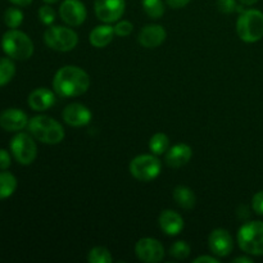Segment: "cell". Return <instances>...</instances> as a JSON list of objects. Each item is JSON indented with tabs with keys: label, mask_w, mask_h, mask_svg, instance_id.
Here are the masks:
<instances>
[{
	"label": "cell",
	"mask_w": 263,
	"mask_h": 263,
	"mask_svg": "<svg viewBox=\"0 0 263 263\" xmlns=\"http://www.w3.org/2000/svg\"><path fill=\"white\" fill-rule=\"evenodd\" d=\"M90 76L77 66H64L57 71L53 79V89L59 97L73 98L85 94L89 90Z\"/></svg>",
	"instance_id": "obj_1"
},
{
	"label": "cell",
	"mask_w": 263,
	"mask_h": 263,
	"mask_svg": "<svg viewBox=\"0 0 263 263\" xmlns=\"http://www.w3.org/2000/svg\"><path fill=\"white\" fill-rule=\"evenodd\" d=\"M28 131L40 143L57 145L64 139V130L61 123L49 116H35L28 121Z\"/></svg>",
	"instance_id": "obj_2"
},
{
	"label": "cell",
	"mask_w": 263,
	"mask_h": 263,
	"mask_svg": "<svg viewBox=\"0 0 263 263\" xmlns=\"http://www.w3.org/2000/svg\"><path fill=\"white\" fill-rule=\"evenodd\" d=\"M3 51L14 61H27L33 54V43L27 33L10 28L2 37Z\"/></svg>",
	"instance_id": "obj_3"
},
{
	"label": "cell",
	"mask_w": 263,
	"mask_h": 263,
	"mask_svg": "<svg viewBox=\"0 0 263 263\" xmlns=\"http://www.w3.org/2000/svg\"><path fill=\"white\" fill-rule=\"evenodd\" d=\"M236 33L244 43H257L263 37V13L261 10H244L236 21Z\"/></svg>",
	"instance_id": "obj_4"
},
{
	"label": "cell",
	"mask_w": 263,
	"mask_h": 263,
	"mask_svg": "<svg viewBox=\"0 0 263 263\" xmlns=\"http://www.w3.org/2000/svg\"><path fill=\"white\" fill-rule=\"evenodd\" d=\"M238 244L251 256H263V222L249 221L238 231Z\"/></svg>",
	"instance_id": "obj_5"
},
{
	"label": "cell",
	"mask_w": 263,
	"mask_h": 263,
	"mask_svg": "<svg viewBox=\"0 0 263 263\" xmlns=\"http://www.w3.org/2000/svg\"><path fill=\"white\" fill-rule=\"evenodd\" d=\"M44 41L55 51H71L79 43V36L72 28L66 26H50L44 32Z\"/></svg>",
	"instance_id": "obj_6"
},
{
	"label": "cell",
	"mask_w": 263,
	"mask_h": 263,
	"mask_svg": "<svg viewBox=\"0 0 263 263\" xmlns=\"http://www.w3.org/2000/svg\"><path fill=\"white\" fill-rule=\"evenodd\" d=\"M162 163L154 154H141L130 162V174L138 181H153L161 174Z\"/></svg>",
	"instance_id": "obj_7"
},
{
	"label": "cell",
	"mask_w": 263,
	"mask_h": 263,
	"mask_svg": "<svg viewBox=\"0 0 263 263\" xmlns=\"http://www.w3.org/2000/svg\"><path fill=\"white\" fill-rule=\"evenodd\" d=\"M31 134L18 133L10 141V151L15 161L23 166L33 163L37 157V145Z\"/></svg>",
	"instance_id": "obj_8"
},
{
	"label": "cell",
	"mask_w": 263,
	"mask_h": 263,
	"mask_svg": "<svg viewBox=\"0 0 263 263\" xmlns=\"http://www.w3.org/2000/svg\"><path fill=\"white\" fill-rule=\"evenodd\" d=\"M135 254L141 262L158 263L163 261L164 248L157 239L143 238L136 243Z\"/></svg>",
	"instance_id": "obj_9"
},
{
	"label": "cell",
	"mask_w": 263,
	"mask_h": 263,
	"mask_svg": "<svg viewBox=\"0 0 263 263\" xmlns=\"http://www.w3.org/2000/svg\"><path fill=\"white\" fill-rule=\"evenodd\" d=\"M125 0H95L94 9L98 20L104 23L117 22L125 13Z\"/></svg>",
	"instance_id": "obj_10"
},
{
	"label": "cell",
	"mask_w": 263,
	"mask_h": 263,
	"mask_svg": "<svg viewBox=\"0 0 263 263\" xmlns=\"http://www.w3.org/2000/svg\"><path fill=\"white\" fill-rule=\"evenodd\" d=\"M59 15L66 25L77 27L85 22L87 10L84 3L80 0H64L59 7Z\"/></svg>",
	"instance_id": "obj_11"
},
{
	"label": "cell",
	"mask_w": 263,
	"mask_h": 263,
	"mask_svg": "<svg viewBox=\"0 0 263 263\" xmlns=\"http://www.w3.org/2000/svg\"><path fill=\"white\" fill-rule=\"evenodd\" d=\"M208 246L215 256L228 257L234 249V239L225 229H216L208 238Z\"/></svg>",
	"instance_id": "obj_12"
},
{
	"label": "cell",
	"mask_w": 263,
	"mask_h": 263,
	"mask_svg": "<svg viewBox=\"0 0 263 263\" xmlns=\"http://www.w3.org/2000/svg\"><path fill=\"white\" fill-rule=\"evenodd\" d=\"M64 122L72 127H81V126H86L91 121V112L89 108L85 107L81 103H71L64 108L63 113Z\"/></svg>",
	"instance_id": "obj_13"
},
{
	"label": "cell",
	"mask_w": 263,
	"mask_h": 263,
	"mask_svg": "<svg viewBox=\"0 0 263 263\" xmlns=\"http://www.w3.org/2000/svg\"><path fill=\"white\" fill-rule=\"evenodd\" d=\"M28 125V117L18 108H8L0 113V127L9 133H20Z\"/></svg>",
	"instance_id": "obj_14"
},
{
	"label": "cell",
	"mask_w": 263,
	"mask_h": 263,
	"mask_svg": "<svg viewBox=\"0 0 263 263\" xmlns=\"http://www.w3.org/2000/svg\"><path fill=\"white\" fill-rule=\"evenodd\" d=\"M166 36L167 32L162 26L146 25L145 27L141 28V31L139 32L138 40L139 43H140V45H143L144 48L153 49L162 45L163 41L166 40Z\"/></svg>",
	"instance_id": "obj_15"
},
{
	"label": "cell",
	"mask_w": 263,
	"mask_h": 263,
	"mask_svg": "<svg viewBox=\"0 0 263 263\" xmlns=\"http://www.w3.org/2000/svg\"><path fill=\"white\" fill-rule=\"evenodd\" d=\"M27 103L32 110L44 112L55 104V94L48 87H37L28 95Z\"/></svg>",
	"instance_id": "obj_16"
},
{
	"label": "cell",
	"mask_w": 263,
	"mask_h": 263,
	"mask_svg": "<svg viewBox=\"0 0 263 263\" xmlns=\"http://www.w3.org/2000/svg\"><path fill=\"white\" fill-rule=\"evenodd\" d=\"M193 157V151L187 144L180 143L171 146L166 153V164L171 168H180L189 163Z\"/></svg>",
	"instance_id": "obj_17"
},
{
	"label": "cell",
	"mask_w": 263,
	"mask_h": 263,
	"mask_svg": "<svg viewBox=\"0 0 263 263\" xmlns=\"http://www.w3.org/2000/svg\"><path fill=\"white\" fill-rule=\"evenodd\" d=\"M159 228L164 234L170 236H176L184 229V218L181 215L172 210H166L159 215Z\"/></svg>",
	"instance_id": "obj_18"
},
{
	"label": "cell",
	"mask_w": 263,
	"mask_h": 263,
	"mask_svg": "<svg viewBox=\"0 0 263 263\" xmlns=\"http://www.w3.org/2000/svg\"><path fill=\"white\" fill-rule=\"evenodd\" d=\"M115 35V27L105 23V25H100L94 27V30L90 32L89 41L94 48H105V46H108L112 43Z\"/></svg>",
	"instance_id": "obj_19"
},
{
	"label": "cell",
	"mask_w": 263,
	"mask_h": 263,
	"mask_svg": "<svg viewBox=\"0 0 263 263\" xmlns=\"http://www.w3.org/2000/svg\"><path fill=\"white\" fill-rule=\"evenodd\" d=\"M172 195H174L175 202L179 207L184 208V210H192L195 207L197 197L190 187L185 186V185H179V186L175 187Z\"/></svg>",
	"instance_id": "obj_20"
},
{
	"label": "cell",
	"mask_w": 263,
	"mask_h": 263,
	"mask_svg": "<svg viewBox=\"0 0 263 263\" xmlns=\"http://www.w3.org/2000/svg\"><path fill=\"white\" fill-rule=\"evenodd\" d=\"M17 189V179L7 171L0 172V200L9 198Z\"/></svg>",
	"instance_id": "obj_21"
},
{
	"label": "cell",
	"mask_w": 263,
	"mask_h": 263,
	"mask_svg": "<svg viewBox=\"0 0 263 263\" xmlns=\"http://www.w3.org/2000/svg\"><path fill=\"white\" fill-rule=\"evenodd\" d=\"M149 149L154 156H162L166 154L170 149V139L166 134L157 133L149 140Z\"/></svg>",
	"instance_id": "obj_22"
},
{
	"label": "cell",
	"mask_w": 263,
	"mask_h": 263,
	"mask_svg": "<svg viewBox=\"0 0 263 263\" xmlns=\"http://www.w3.org/2000/svg\"><path fill=\"white\" fill-rule=\"evenodd\" d=\"M15 74V64L12 58H0V86L9 84Z\"/></svg>",
	"instance_id": "obj_23"
},
{
	"label": "cell",
	"mask_w": 263,
	"mask_h": 263,
	"mask_svg": "<svg viewBox=\"0 0 263 263\" xmlns=\"http://www.w3.org/2000/svg\"><path fill=\"white\" fill-rule=\"evenodd\" d=\"M143 8L146 15L153 20H159L164 14V4L162 0H143Z\"/></svg>",
	"instance_id": "obj_24"
},
{
	"label": "cell",
	"mask_w": 263,
	"mask_h": 263,
	"mask_svg": "<svg viewBox=\"0 0 263 263\" xmlns=\"http://www.w3.org/2000/svg\"><path fill=\"white\" fill-rule=\"evenodd\" d=\"M87 261L90 263H112L113 257L104 247H95L89 252Z\"/></svg>",
	"instance_id": "obj_25"
},
{
	"label": "cell",
	"mask_w": 263,
	"mask_h": 263,
	"mask_svg": "<svg viewBox=\"0 0 263 263\" xmlns=\"http://www.w3.org/2000/svg\"><path fill=\"white\" fill-rule=\"evenodd\" d=\"M23 13L18 8H8L4 12V23L9 28H17L22 25Z\"/></svg>",
	"instance_id": "obj_26"
},
{
	"label": "cell",
	"mask_w": 263,
	"mask_h": 263,
	"mask_svg": "<svg viewBox=\"0 0 263 263\" xmlns=\"http://www.w3.org/2000/svg\"><path fill=\"white\" fill-rule=\"evenodd\" d=\"M190 252H192V248H190L189 244L182 240L176 241L170 248V254L176 259H186L190 256Z\"/></svg>",
	"instance_id": "obj_27"
},
{
	"label": "cell",
	"mask_w": 263,
	"mask_h": 263,
	"mask_svg": "<svg viewBox=\"0 0 263 263\" xmlns=\"http://www.w3.org/2000/svg\"><path fill=\"white\" fill-rule=\"evenodd\" d=\"M39 18L46 26H50L55 21V10L50 7V4H45L39 9Z\"/></svg>",
	"instance_id": "obj_28"
},
{
	"label": "cell",
	"mask_w": 263,
	"mask_h": 263,
	"mask_svg": "<svg viewBox=\"0 0 263 263\" xmlns=\"http://www.w3.org/2000/svg\"><path fill=\"white\" fill-rule=\"evenodd\" d=\"M217 8L221 13H225V14H230V13L236 12V10H241L236 0H217Z\"/></svg>",
	"instance_id": "obj_29"
},
{
	"label": "cell",
	"mask_w": 263,
	"mask_h": 263,
	"mask_svg": "<svg viewBox=\"0 0 263 263\" xmlns=\"http://www.w3.org/2000/svg\"><path fill=\"white\" fill-rule=\"evenodd\" d=\"M134 30L133 23L128 22V21H121L117 25L115 26V33L121 37H126V36L130 35Z\"/></svg>",
	"instance_id": "obj_30"
},
{
	"label": "cell",
	"mask_w": 263,
	"mask_h": 263,
	"mask_svg": "<svg viewBox=\"0 0 263 263\" xmlns=\"http://www.w3.org/2000/svg\"><path fill=\"white\" fill-rule=\"evenodd\" d=\"M252 208L257 215L263 216V190L257 193L252 199Z\"/></svg>",
	"instance_id": "obj_31"
},
{
	"label": "cell",
	"mask_w": 263,
	"mask_h": 263,
	"mask_svg": "<svg viewBox=\"0 0 263 263\" xmlns=\"http://www.w3.org/2000/svg\"><path fill=\"white\" fill-rule=\"evenodd\" d=\"M12 164V158H10V154L8 153L5 149H0V170L5 171L8 170Z\"/></svg>",
	"instance_id": "obj_32"
},
{
	"label": "cell",
	"mask_w": 263,
	"mask_h": 263,
	"mask_svg": "<svg viewBox=\"0 0 263 263\" xmlns=\"http://www.w3.org/2000/svg\"><path fill=\"white\" fill-rule=\"evenodd\" d=\"M190 2H192V0H166L167 5L174 8V9H180V8L186 7Z\"/></svg>",
	"instance_id": "obj_33"
},
{
	"label": "cell",
	"mask_w": 263,
	"mask_h": 263,
	"mask_svg": "<svg viewBox=\"0 0 263 263\" xmlns=\"http://www.w3.org/2000/svg\"><path fill=\"white\" fill-rule=\"evenodd\" d=\"M193 263H220V259L211 256H200L198 258H195Z\"/></svg>",
	"instance_id": "obj_34"
},
{
	"label": "cell",
	"mask_w": 263,
	"mask_h": 263,
	"mask_svg": "<svg viewBox=\"0 0 263 263\" xmlns=\"http://www.w3.org/2000/svg\"><path fill=\"white\" fill-rule=\"evenodd\" d=\"M9 2L17 7H28V5L32 4L33 0H9Z\"/></svg>",
	"instance_id": "obj_35"
},
{
	"label": "cell",
	"mask_w": 263,
	"mask_h": 263,
	"mask_svg": "<svg viewBox=\"0 0 263 263\" xmlns=\"http://www.w3.org/2000/svg\"><path fill=\"white\" fill-rule=\"evenodd\" d=\"M233 263H253V259L249 257H238V258H234Z\"/></svg>",
	"instance_id": "obj_36"
},
{
	"label": "cell",
	"mask_w": 263,
	"mask_h": 263,
	"mask_svg": "<svg viewBox=\"0 0 263 263\" xmlns=\"http://www.w3.org/2000/svg\"><path fill=\"white\" fill-rule=\"evenodd\" d=\"M243 5H254L258 0H239Z\"/></svg>",
	"instance_id": "obj_37"
},
{
	"label": "cell",
	"mask_w": 263,
	"mask_h": 263,
	"mask_svg": "<svg viewBox=\"0 0 263 263\" xmlns=\"http://www.w3.org/2000/svg\"><path fill=\"white\" fill-rule=\"evenodd\" d=\"M58 2L59 0H44V3H46V4H55Z\"/></svg>",
	"instance_id": "obj_38"
}]
</instances>
